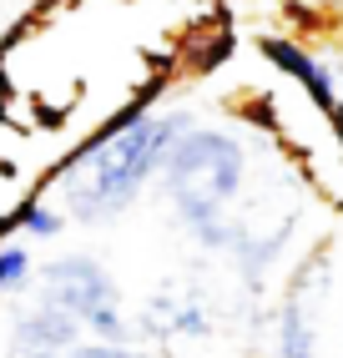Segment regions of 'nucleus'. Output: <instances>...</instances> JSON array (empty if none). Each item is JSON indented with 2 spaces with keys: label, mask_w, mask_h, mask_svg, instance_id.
Returning <instances> with one entry per match:
<instances>
[{
  "label": "nucleus",
  "mask_w": 343,
  "mask_h": 358,
  "mask_svg": "<svg viewBox=\"0 0 343 358\" xmlns=\"http://www.w3.org/2000/svg\"><path fill=\"white\" fill-rule=\"evenodd\" d=\"M36 278V262H31V248L15 243L10 232H0V298H15L26 293Z\"/></svg>",
  "instance_id": "6e6552de"
},
{
  "label": "nucleus",
  "mask_w": 343,
  "mask_h": 358,
  "mask_svg": "<svg viewBox=\"0 0 343 358\" xmlns=\"http://www.w3.org/2000/svg\"><path fill=\"white\" fill-rule=\"evenodd\" d=\"M146 338H212V313L202 308V298L192 288H172L146 298V313H141Z\"/></svg>",
  "instance_id": "423d86ee"
},
{
  "label": "nucleus",
  "mask_w": 343,
  "mask_h": 358,
  "mask_svg": "<svg viewBox=\"0 0 343 358\" xmlns=\"http://www.w3.org/2000/svg\"><path fill=\"white\" fill-rule=\"evenodd\" d=\"M258 56L273 66L278 76H288L318 111L328 116V122H338V116H343V86H338V76L328 71V61L318 56L313 45H303L298 36H262V41H258Z\"/></svg>",
  "instance_id": "20e7f679"
},
{
  "label": "nucleus",
  "mask_w": 343,
  "mask_h": 358,
  "mask_svg": "<svg viewBox=\"0 0 343 358\" xmlns=\"http://www.w3.org/2000/svg\"><path fill=\"white\" fill-rule=\"evenodd\" d=\"M0 232H26V237H36V243H51V237L66 232V212H61L51 197L26 192V197L10 207V217L0 222Z\"/></svg>",
  "instance_id": "0eeeda50"
},
{
  "label": "nucleus",
  "mask_w": 343,
  "mask_h": 358,
  "mask_svg": "<svg viewBox=\"0 0 343 358\" xmlns=\"http://www.w3.org/2000/svg\"><path fill=\"white\" fill-rule=\"evenodd\" d=\"M36 303L61 308L76 323H86L96 308L116 303V278L91 252H66V257H51L36 268Z\"/></svg>",
  "instance_id": "7ed1b4c3"
},
{
  "label": "nucleus",
  "mask_w": 343,
  "mask_h": 358,
  "mask_svg": "<svg viewBox=\"0 0 343 358\" xmlns=\"http://www.w3.org/2000/svg\"><path fill=\"white\" fill-rule=\"evenodd\" d=\"M162 187L172 197L182 232L207 252L232 248L237 227V197L248 187V147L227 127L192 122L162 162Z\"/></svg>",
  "instance_id": "f03ea898"
},
{
  "label": "nucleus",
  "mask_w": 343,
  "mask_h": 358,
  "mask_svg": "<svg viewBox=\"0 0 343 358\" xmlns=\"http://www.w3.org/2000/svg\"><path fill=\"white\" fill-rule=\"evenodd\" d=\"M197 116L192 111H146L132 127H121L111 141H81L61 162L46 166L36 192H61L66 222H111L121 217L146 187L162 177V162Z\"/></svg>",
  "instance_id": "f257e3e1"
},
{
  "label": "nucleus",
  "mask_w": 343,
  "mask_h": 358,
  "mask_svg": "<svg viewBox=\"0 0 343 358\" xmlns=\"http://www.w3.org/2000/svg\"><path fill=\"white\" fill-rule=\"evenodd\" d=\"M232 51H237L232 31H227V26H217V31H202V36H192V45H187V66L197 71V76H212V71L223 66Z\"/></svg>",
  "instance_id": "1a4fd4ad"
},
{
  "label": "nucleus",
  "mask_w": 343,
  "mask_h": 358,
  "mask_svg": "<svg viewBox=\"0 0 343 358\" xmlns=\"http://www.w3.org/2000/svg\"><path fill=\"white\" fill-rule=\"evenodd\" d=\"M81 343V323L61 313V308H46V303H31L20 308V313L10 318V353L26 358V353H71Z\"/></svg>",
  "instance_id": "39448f33"
}]
</instances>
